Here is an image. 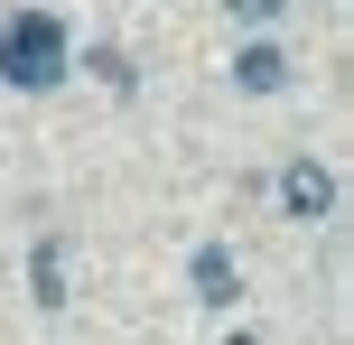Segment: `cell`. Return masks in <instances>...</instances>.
I'll return each instance as SVG.
<instances>
[{
	"label": "cell",
	"mask_w": 354,
	"mask_h": 345,
	"mask_svg": "<svg viewBox=\"0 0 354 345\" xmlns=\"http://www.w3.org/2000/svg\"><path fill=\"white\" fill-rule=\"evenodd\" d=\"M233 10H243V19H270V10H280V0H233Z\"/></svg>",
	"instance_id": "8992f818"
},
{
	"label": "cell",
	"mask_w": 354,
	"mask_h": 345,
	"mask_svg": "<svg viewBox=\"0 0 354 345\" xmlns=\"http://www.w3.org/2000/svg\"><path fill=\"white\" fill-rule=\"evenodd\" d=\"M0 75L28 84V93H47L56 75H66V28H56L47 10H19L10 28H0Z\"/></svg>",
	"instance_id": "6da1fadb"
},
{
	"label": "cell",
	"mask_w": 354,
	"mask_h": 345,
	"mask_svg": "<svg viewBox=\"0 0 354 345\" xmlns=\"http://www.w3.org/2000/svg\"><path fill=\"white\" fill-rule=\"evenodd\" d=\"M280 205L289 215H336V168L326 159H289L280 168Z\"/></svg>",
	"instance_id": "7a4b0ae2"
},
{
	"label": "cell",
	"mask_w": 354,
	"mask_h": 345,
	"mask_svg": "<svg viewBox=\"0 0 354 345\" xmlns=\"http://www.w3.org/2000/svg\"><path fill=\"white\" fill-rule=\"evenodd\" d=\"M233 75H243V84H252V93H280V84H289V56H280V47H270V37H252V47H243V56H233Z\"/></svg>",
	"instance_id": "277c9868"
},
{
	"label": "cell",
	"mask_w": 354,
	"mask_h": 345,
	"mask_svg": "<svg viewBox=\"0 0 354 345\" xmlns=\"http://www.w3.org/2000/svg\"><path fill=\"white\" fill-rule=\"evenodd\" d=\"M37 308H66V243H37Z\"/></svg>",
	"instance_id": "5b68a950"
},
{
	"label": "cell",
	"mask_w": 354,
	"mask_h": 345,
	"mask_svg": "<svg viewBox=\"0 0 354 345\" xmlns=\"http://www.w3.org/2000/svg\"><path fill=\"white\" fill-rule=\"evenodd\" d=\"M233 345H261V336H233Z\"/></svg>",
	"instance_id": "52a82bcc"
},
{
	"label": "cell",
	"mask_w": 354,
	"mask_h": 345,
	"mask_svg": "<svg viewBox=\"0 0 354 345\" xmlns=\"http://www.w3.org/2000/svg\"><path fill=\"white\" fill-rule=\"evenodd\" d=\"M196 299H205V308H233V299H243V271H233L224 243H205V252H196Z\"/></svg>",
	"instance_id": "3957f363"
}]
</instances>
